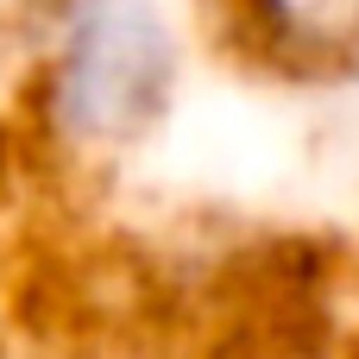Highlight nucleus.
<instances>
[{
  "instance_id": "nucleus-1",
  "label": "nucleus",
  "mask_w": 359,
  "mask_h": 359,
  "mask_svg": "<svg viewBox=\"0 0 359 359\" xmlns=\"http://www.w3.org/2000/svg\"><path fill=\"white\" fill-rule=\"evenodd\" d=\"M170 32L151 0H82L57 76L63 120L88 139L139 133L170 95Z\"/></svg>"
}]
</instances>
